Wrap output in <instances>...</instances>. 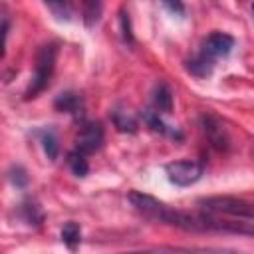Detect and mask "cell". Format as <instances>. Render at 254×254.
<instances>
[{
	"label": "cell",
	"mask_w": 254,
	"mask_h": 254,
	"mask_svg": "<svg viewBox=\"0 0 254 254\" xmlns=\"http://www.w3.org/2000/svg\"><path fill=\"white\" fill-rule=\"evenodd\" d=\"M200 208L210 214H226L240 220H254V202L236 196H206L198 200Z\"/></svg>",
	"instance_id": "1"
},
{
	"label": "cell",
	"mask_w": 254,
	"mask_h": 254,
	"mask_svg": "<svg viewBox=\"0 0 254 254\" xmlns=\"http://www.w3.org/2000/svg\"><path fill=\"white\" fill-rule=\"evenodd\" d=\"M56 56H58L56 44H46L40 48V52L36 56V64H34V77H32V83L26 91V99L36 97L38 93H42L48 87L52 73H54V67H56Z\"/></svg>",
	"instance_id": "2"
},
{
	"label": "cell",
	"mask_w": 254,
	"mask_h": 254,
	"mask_svg": "<svg viewBox=\"0 0 254 254\" xmlns=\"http://www.w3.org/2000/svg\"><path fill=\"white\" fill-rule=\"evenodd\" d=\"M165 171H167V177L173 185L190 187L196 181H200V177L204 173V167L198 161H175V163H169L165 167Z\"/></svg>",
	"instance_id": "3"
},
{
	"label": "cell",
	"mask_w": 254,
	"mask_h": 254,
	"mask_svg": "<svg viewBox=\"0 0 254 254\" xmlns=\"http://www.w3.org/2000/svg\"><path fill=\"white\" fill-rule=\"evenodd\" d=\"M129 202H131V206H133L137 212H141L143 216H147V218H151V220H155V222H163V224H165L167 214H169V210H171L169 204L157 200V198L151 196V194L139 192V190H131V192H129Z\"/></svg>",
	"instance_id": "4"
},
{
	"label": "cell",
	"mask_w": 254,
	"mask_h": 254,
	"mask_svg": "<svg viewBox=\"0 0 254 254\" xmlns=\"http://www.w3.org/2000/svg\"><path fill=\"white\" fill-rule=\"evenodd\" d=\"M101 145H103V127H101V123H97V121L83 123L79 127L77 137H75V149L81 151L83 155H91Z\"/></svg>",
	"instance_id": "5"
},
{
	"label": "cell",
	"mask_w": 254,
	"mask_h": 254,
	"mask_svg": "<svg viewBox=\"0 0 254 254\" xmlns=\"http://www.w3.org/2000/svg\"><path fill=\"white\" fill-rule=\"evenodd\" d=\"M200 123H202V131H204L206 139L210 141V145L216 151H228L230 149L228 131H226L224 123L218 117H214V115H202L200 117Z\"/></svg>",
	"instance_id": "6"
},
{
	"label": "cell",
	"mask_w": 254,
	"mask_h": 254,
	"mask_svg": "<svg viewBox=\"0 0 254 254\" xmlns=\"http://www.w3.org/2000/svg\"><path fill=\"white\" fill-rule=\"evenodd\" d=\"M232 48H234V38H232L230 34L212 32V34L204 40L200 54H204L208 60L214 62V60H218V58H226Z\"/></svg>",
	"instance_id": "7"
},
{
	"label": "cell",
	"mask_w": 254,
	"mask_h": 254,
	"mask_svg": "<svg viewBox=\"0 0 254 254\" xmlns=\"http://www.w3.org/2000/svg\"><path fill=\"white\" fill-rule=\"evenodd\" d=\"M153 107L159 113H171L173 109V95L171 89L165 83H157L155 91H153Z\"/></svg>",
	"instance_id": "8"
},
{
	"label": "cell",
	"mask_w": 254,
	"mask_h": 254,
	"mask_svg": "<svg viewBox=\"0 0 254 254\" xmlns=\"http://www.w3.org/2000/svg\"><path fill=\"white\" fill-rule=\"evenodd\" d=\"M54 107L58 111H65V113L77 115V111H81V97L77 93H71V91L60 93L56 97V101H54Z\"/></svg>",
	"instance_id": "9"
},
{
	"label": "cell",
	"mask_w": 254,
	"mask_h": 254,
	"mask_svg": "<svg viewBox=\"0 0 254 254\" xmlns=\"http://www.w3.org/2000/svg\"><path fill=\"white\" fill-rule=\"evenodd\" d=\"M187 67H189V71H190V73H194L196 77H206V75H210V73H212L214 62H212V60H208L204 54H198L194 60H190V62L187 64Z\"/></svg>",
	"instance_id": "10"
},
{
	"label": "cell",
	"mask_w": 254,
	"mask_h": 254,
	"mask_svg": "<svg viewBox=\"0 0 254 254\" xmlns=\"http://www.w3.org/2000/svg\"><path fill=\"white\" fill-rule=\"evenodd\" d=\"M46 6L58 20H71L73 16V0H44Z\"/></svg>",
	"instance_id": "11"
},
{
	"label": "cell",
	"mask_w": 254,
	"mask_h": 254,
	"mask_svg": "<svg viewBox=\"0 0 254 254\" xmlns=\"http://www.w3.org/2000/svg\"><path fill=\"white\" fill-rule=\"evenodd\" d=\"M62 240H64V244L69 250H75L77 244H79V240H81V228H79V224L73 222V220L65 222L64 228H62Z\"/></svg>",
	"instance_id": "12"
},
{
	"label": "cell",
	"mask_w": 254,
	"mask_h": 254,
	"mask_svg": "<svg viewBox=\"0 0 254 254\" xmlns=\"http://www.w3.org/2000/svg\"><path fill=\"white\" fill-rule=\"evenodd\" d=\"M67 165H69V169H71V173L75 177H85L87 171H89V165H87L85 155L81 151H77V149L67 155Z\"/></svg>",
	"instance_id": "13"
},
{
	"label": "cell",
	"mask_w": 254,
	"mask_h": 254,
	"mask_svg": "<svg viewBox=\"0 0 254 254\" xmlns=\"http://www.w3.org/2000/svg\"><path fill=\"white\" fill-rule=\"evenodd\" d=\"M101 10H103L101 0H83V22H85V26L97 24V20L101 16Z\"/></svg>",
	"instance_id": "14"
},
{
	"label": "cell",
	"mask_w": 254,
	"mask_h": 254,
	"mask_svg": "<svg viewBox=\"0 0 254 254\" xmlns=\"http://www.w3.org/2000/svg\"><path fill=\"white\" fill-rule=\"evenodd\" d=\"M42 145H44V153L48 155V159L50 161H56L58 159V153H60V145H58V139H56V135L52 131L44 133Z\"/></svg>",
	"instance_id": "15"
},
{
	"label": "cell",
	"mask_w": 254,
	"mask_h": 254,
	"mask_svg": "<svg viewBox=\"0 0 254 254\" xmlns=\"http://www.w3.org/2000/svg\"><path fill=\"white\" fill-rule=\"evenodd\" d=\"M113 121H115V125H117L119 131L135 133V129H137L135 119H131V117L127 115V111H115V113H113Z\"/></svg>",
	"instance_id": "16"
},
{
	"label": "cell",
	"mask_w": 254,
	"mask_h": 254,
	"mask_svg": "<svg viewBox=\"0 0 254 254\" xmlns=\"http://www.w3.org/2000/svg\"><path fill=\"white\" fill-rule=\"evenodd\" d=\"M143 117H145L147 125H149L153 131H159V133H171V131L167 129V125L161 121V117H159V111H151V109H147V111L143 113ZM171 135H175V133H171Z\"/></svg>",
	"instance_id": "17"
},
{
	"label": "cell",
	"mask_w": 254,
	"mask_h": 254,
	"mask_svg": "<svg viewBox=\"0 0 254 254\" xmlns=\"http://www.w3.org/2000/svg\"><path fill=\"white\" fill-rule=\"evenodd\" d=\"M22 212H24V216H26V220L30 224H40L42 218H44L42 212H40V208L36 204H32V202H24L22 204Z\"/></svg>",
	"instance_id": "18"
},
{
	"label": "cell",
	"mask_w": 254,
	"mask_h": 254,
	"mask_svg": "<svg viewBox=\"0 0 254 254\" xmlns=\"http://www.w3.org/2000/svg\"><path fill=\"white\" fill-rule=\"evenodd\" d=\"M10 181L16 185V187H26L28 185V175L22 167H12L10 171Z\"/></svg>",
	"instance_id": "19"
},
{
	"label": "cell",
	"mask_w": 254,
	"mask_h": 254,
	"mask_svg": "<svg viewBox=\"0 0 254 254\" xmlns=\"http://www.w3.org/2000/svg\"><path fill=\"white\" fill-rule=\"evenodd\" d=\"M163 4L167 6V10H169L171 14L179 16V18L185 14V4H183V0H163Z\"/></svg>",
	"instance_id": "20"
},
{
	"label": "cell",
	"mask_w": 254,
	"mask_h": 254,
	"mask_svg": "<svg viewBox=\"0 0 254 254\" xmlns=\"http://www.w3.org/2000/svg\"><path fill=\"white\" fill-rule=\"evenodd\" d=\"M252 12H254V6H252Z\"/></svg>",
	"instance_id": "21"
}]
</instances>
